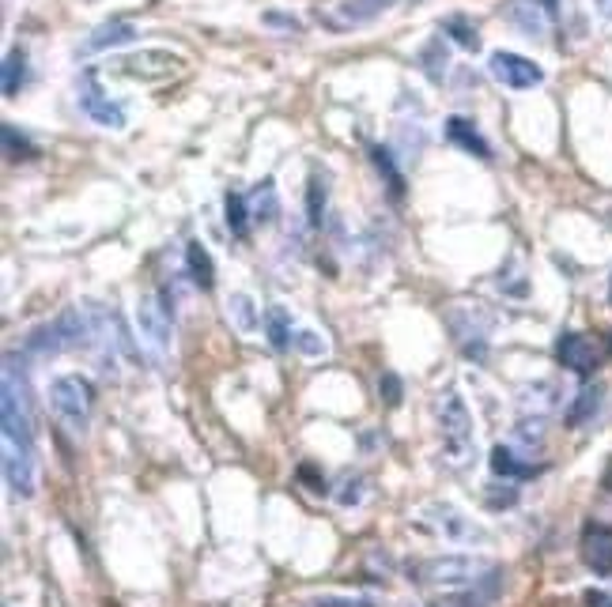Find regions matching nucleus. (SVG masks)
<instances>
[{
    "mask_svg": "<svg viewBox=\"0 0 612 607\" xmlns=\"http://www.w3.org/2000/svg\"><path fill=\"white\" fill-rule=\"evenodd\" d=\"M49 408L61 419V427H68L72 434H87V422H92V408H95V385L80 374L57 377L49 385Z\"/></svg>",
    "mask_w": 612,
    "mask_h": 607,
    "instance_id": "nucleus-1",
    "label": "nucleus"
},
{
    "mask_svg": "<svg viewBox=\"0 0 612 607\" xmlns=\"http://www.w3.org/2000/svg\"><path fill=\"white\" fill-rule=\"evenodd\" d=\"M439 438H442V449L454 464H465L476 449V438H473V415L465 408V400L458 393H442L439 396Z\"/></svg>",
    "mask_w": 612,
    "mask_h": 607,
    "instance_id": "nucleus-2",
    "label": "nucleus"
},
{
    "mask_svg": "<svg viewBox=\"0 0 612 607\" xmlns=\"http://www.w3.org/2000/svg\"><path fill=\"white\" fill-rule=\"evenodd\" d=\"M412 574H416V581H427V585L461 588V585H476L480 574H492V566L480 559H469V555H442V559L416 562Z\"/></svg>",
    "mask_w": 612,
    "mask_h": 607,
    "instance_id": "nucleus-3",
    "label": "nucleus"
},
{
    "mask_svg": "<svg viewBox=\"0 0 612 607\" xmlns=\"http://www.w3.org/2000/svg\"><path fill=\"white\" fill-rule=\"evenodd\" d=\"M424 521L435 532H442L446 540H454V543H484V528L473 517H465V513L458 506H450V502L424 506Z\"/></svg>",
    "mask_w": 612,
    "mask_h": 607,
    "instance_id": "nucleus-4",
    "label": "nucleus"
},
{
    "mask_svg": "<svg viewBox=\"0 0 612 607\" xmlns=\"http://www.w3.org/2000/svg\"><path fill=\"white\" fill-rule=\"evenodd\" d=\"M488 68H492V76H495L503 87H511V91H529V87H537V83L545 80L541 65H533L529 57H521V53H507V49L492 53V57H488Z\"/></svg>",
    "mask_w": 612,
    "mask_h": 607,
    "instance_id": "nucleus-5",
    "label": "nucleus"
},
{
    "mask_svg": "<svg viewBox=\"0 0 612 607\" xmlns=\"http://www.w3.org/2000/svg\"><path fill=\"white\" fill-rule=\"evenodd\" d=\"M389 8H393V0H337L329 12H318V20L333 30H352V27L374 23L378 15H386Z\"/></svg>",
    "mask_w": 612,
    "mask_h": 607,
    "instance_id": "nucleus-6",
    "label": "nucleus"
},
{
    "mask_svg": "<svg viewBox=\"0 0 612 607\" xmlns=\"http://www.w3.org/2000/svg\"><path fill=\"white\" fill-rule=\"evenodd\" d=\"M4 480H8L12 494L31 499L34 487H39V472H34V446H20V441L4 438Z\"/></svg>",
    "mask_w": 612,
    "mask_h": 607,
    "instance_id": "nucleus-7",
    "label": "nucleus"
},
{
    "mask_svg": "<svg viewBox=\"0 0 612 607\" xmlns=\"http://www.w3.org/2000/svg\"><path fill=\"white\" fill-rule=\"evenodd\" d=\"M170 317H174V309L159 306L155 299H140V306H136V333L155 355H163L170 347Z\"/></svg>",
    "mask_w": 612,
    "mask_h": 607,
    "instance_id": "nucleus-8",
    "label": "nucleus"
},
{
    "mask_svg": "<svg viewBox=\"0 0 612 607\" xmlns=\"http://www.w3.org/2000/svg\"><path fill=\"white\" fill-rule=\"evenodd\" d=\"M80 106L83 114L92 117L102 128H125V109L118 102H110V95H102L99 83H95V68L83 72V87H80Z\"/></svg>",
    "mask_w": 612,
    "mask_h": 607,
    "instance_id": "nucleus-9",
    "label": "nucleus"
},
{
    "mask_svg": "<svg viewBox=\"0 0 612 607\" xmlns=\"http://www.w3.org/2000/svg\"><path fill=\"white\" fill-rule=\"evenodd\" d=\"M182 65L174 53H163V49H144L136 57H125L121 61V72L129 80H167L170 72Z\"/></svg>",
    "mask_w": 612,
    "mask_h": 607,
    "instance_id": "nucleus-10",
    "label": "nucleus"
},
{
    "mask_svg": "<svg viewBox=\"0 0 612 607\" xmlns=\"http://www.w3.org/2000/svg\"><path fill=\"white\" fill-rule=\"evenodd\" d=\"M555 359L574 374H593L598 370V347H593L582 333H564L555 340Z\"/></svg>",
    "mask_w": 612,
    "mask_h": 607,
    "instance_id": "nucleus-11",
    "label": "nucleus"
},
{
    "mask_svg": "<svg viewBox=\"0 0 612 607\" xmlns=\"http://www.w3.org/2000/svg\"><path fill=\"white\" fill-rule=\"evenodd\" d=\"M582 559H586V566L593 569V574L608 577L612 574V532L590 528L582 536Z\"/></svg>",
    "mask_w": 612,
    "mask_h": 607,
    "instance_id": "nucleus-12",
    "label": "nucleus"
},
{
    "mask_svg": "<svg viewBox=\"0 0 612 607\" xmlns=\"http://www.w3.org/2000/svg\"><path fill=\"white\" fill-rule=\"evenodd\" d=\"M227 317H231V325H235L242 336H254L258 328H261V309H258L254 299H249V294H242V290L227 299Z\"/></svg>",
    "mask_w": 612,
    "mask_h": 607,
    "instance_id": "nucleus-13",
    "label": "nucleus"
},
{
    "mask_svg": "<svg viewBox=\"0 0 612 607\" xmlns=\"http://www.w3.org/2000/svg\"><path fill=\"white\" fill-rule=\"evenodd\" d=\"M446 136L454 140L458 147H465V152H473V155H480V159H492L488 140H484L465 117H450V121H446Z\"/></svg>",
    "mask_w": 612,
    "mask_h": 607,
    "instance_id": "nucleus-14",
    "label": "nucleus"
},
{
    "mask_svg": "<svg viewBox=\"0 0 612 607\" xmlns=\"http://www.w3.org/2000/svg\"><path fill=\"white\" fill-rule=\"evenodd\" d=\"M136 39V30H133V23H102L92 39L83 42V53H102V49H114V46H125V42H133Z\"/></svg>",
    "mask_w": 612,
    "mask_h": 607,
    "instance_id": "nucleus-15",
    "label": "nucleus"
},
{
    "mask_svg": "<svg viewBox=\"0 0 612 607\" xmlns=\"http://www.w3.org/2000/svg\"><path fill=\"white\" fill-rule=\"evenodd\" d=\"M186 264H189L193 283L201 287V290H212V283H215V268H212V256H208V249H205L201 242H189V249H186Z\"/></svg>",
    "mask_w": 612,
    "mask_h": 607,
    "instance_id": "nucleus-16",
    "label": "nucleus"
},
{
    "mask_svg": "<svg viewBox=\"0 0 612 607\" xmlns=\"http://www.w3.org/2000/svg\"><path fill=\"white\" fill-rule=\"evenodd\" d=\"M601 400H605V393L593 385V389H582L579 396H574V403H571V412H567V427H586V422L601 412Z\"/></svg>",
    "mask_w": 612,
    "mask_h": 607,
    "instance_id": "nucleus-17",
    "label": "nucleus"
},
{
    "mask_svg": "<svg viewBox=\"0 0 612 607\" xmlns=\"http://www.w3.org/2000/svg\"><path fill=\"white\" fill-rule=\"evenodd\" d=\"M280 212V200H276V186L273 181H261L254 189V200H249V215L258 219V223H273Z\"/></svg>",
    "mask_w": 612,
    "mask_h": 607,
    "instance_id": "nucleus-18",
    "label": "nucleus"
},
{
    "mask_svg": "<svg viewBox=\"0 0 612 607\" xmlns=\"http://www.w3.org/2000/svg\"><path fill=\"white\" fill-rule=\"evenodd\" d=\"M265 333H268V343H273L276 351H284V347L295 340L292 336V321H287V309L284 306H273L265 314Z\"/></svg>",
    "mask_w": 612,
    "mask_h": 607,
    "instance_id": "nucleus-19",
    "label": "nucleus"
},
{
    "mask_svg": "<svg viewBox=\"0 0 612 607\" xmlns=\"http://www.w3.org/2000/svg\"><path fill=\"white\" fill-rule=\"evenodd\" d=\"M492 472H495V475H507V480H526V475H533L537 468L521 464V461H518V456H514L511 449L495 446V449H492Z\"/></svg>",
    "mask_w": 612,
    "mask_h": 607,
    "instance_id": "nucleus-20",
    "label": "nucleus"
},
{
    "mask_svg": "<svg viewBox=\"0 0 612 607\" xmlns=\"http://www.w3.org/2000/svg\"><path fill=\"white\" fill-rule=\"evenodd\" d=\"M23 80H27V57H23V49H12L4 57V95L8 99L20 95Z\"/></svg>",
    "mask_w": 612,
    "mask_h": 607,
    "instance_id": "nucleus-21",
    "label": "nucleus"
},
{
    "mask_svg": "<svg viewBox=\"0 0 612 607\" xmlns=\"http://www.w3.org/2000/svg\"><path fill=\"white\" fill-rule=\"evenodd\" d=\"M511 20L529 34V39H541L545 34V23H541V15H537V8L529 4V0H514L511 4Z\"/></svg>",
    "mask_w": 612,
    "mask_h": 607,
    "instance_id": "nucleus-22",
    "label": "nucleus"
},
{
    "mask_svg": "<svg viewBox=\"0 0 612 607\" xmlns=\"http://www.w3.org/2000/svg\"><path fill=\"white\" fill-rule=\"evenodd\" d=\"M227 227L235 238H246V230H249V212L239 193H227Z\"/></svg>",
    "mask_w": 612,
    "mask_h": 607,
    "instance_id": "nucleus-23",
    "label": "nucleus"
},
{
    "mask_svg": "<svg viewBox=\"0 0 612 607\" xmlns=\"http://www.w3.org/2000/svg\"><path fill=\"white\" fill-rule=\"evenodd\" d=\"M306 215H310L314 227H321V215H326V181L318 174L310 178V189H306Z\"/></svg>",
    "mask_w": 612,
    "mask_h": 607,
    "instance_id": "nucleus-24",
    "label": "nucleus"
},
{
    "mask_svg": "<svg viewBox=\"0 0 612 607\" xmlns=\"http://www.w3.org/2000/svg\"><path fill=\"white\" fill-rule=\"evenodd\" d=\"M371 159H374V167L386 174V181H389V193H393V196H401V189H405V178H401V170H398V167H393V159H389V152H386V147H374V152H371Z\"/></svg>",
    "mask_w": 612,
    "mask_h": 607,
    "instance_id": "nucleus-25",
    "label": "nucleus"
},
{
    "mask_svg": "<svg viewBox=\"0 0 612 607\" xmlns=\"http://www.w3.org/2000/svg\"><path fill=\"white\" fill-rule=\"evenodd\" d=\"M514 438H518V441H526L529 449H533V446H541V441H545V419H521L518 427H514Z\"/></svg>",
    "mask_w": 612,
    "mask_h": 607,
    "instance_id": "nucleus-26",
    "label": "nucleus"
},
{
    "mask_svg": "<svg viewBox=\"0 0 612 607\" xmlns=\"http://www.w3.org/2000/svg\"><path fill=\"white\" fill-rule=\"evenodd\" d=\"M378 396H382V400L389 403V408H398L401 396H405L401 377H398V374H382V377H378Z\"/></svg>",
    "mask_w": 612,
    "mask_h": 607,
    "instance_id": "nucleus-27",
    "label": "nucleus"
},
{
    "mask_svg": "<svg viewBox=\"0 0 612 607\" xmlns=\"http://www.w3.org/2000/svg\"><path fill=\"white\" fill-rule=\"evenodd\" d=\"M4 152H8V159H31L34 147L15 133V125H4Z\"/></svg>",
    "mask_w": 612,
    "mask_h": 607,
    "instance_id": "nucleus-28",
    "label": "nucleus"
},
{
    "mask_svg": "<svg viewBox=\"0 0 612 607\" xmlns=\"http://www.w3.org/2000/svg\"><path fill=\"white\" fill-rule=\"evenodd\" d=\"M302 355H310V359H318V355H326V340H321L318 333H310V328H302V333H295V340H292Z\"/></svg>",
    "mask_w": 612,
    "mask_h": 607,
    "instance_id": "nucleus-29",
    "label": "nucleus"
},
{
    "mask_svg": "<svg viewBox=\"0 0 612 607\" xmlns=\"http://www.w3.org/2000/svg\"><path fill=\"white\" fill-rule=\"evenodd\" d=\"M446 30H454V39H458L461 46H469V49H476V46H480L476 27H469V23L461 20V15H454V20H446Z\"/></svg>",
    "mask_w": 612,
    "mask_h": 607,
    "instance_id": "nucleus-30",
    "label": "nucleus"
},
{
    "mask_svg": "<svg viewBox=\"0 0 612 607\" xmlns=\"http://www.w3.org/2000/svg\"><path fill=\"white\" fill-rule=\"evenodd\" d=\"M348 490H340V506H359L363 502V480H355V483H345Z\"/></svg>",
    "mask_w": 612,
    "mask_h": 607,
    "instance_id": "nucleus-31",
    "label": "nucleus"
},
{
    "mask_svg": "<svg viewBox=\"0 0 612 607\" xmlns=\"http://www.w3.org/2000/svg\"><path fill=\"white\" fill-rule=\"evenodd\" d=\"M514 502H518V490H514V487H511V490H492V494H488V506H492V509H499V506H514Z\"/></svg>",
    "mask_w": 612,
    "mask_h": 607,
    "instance_id": "nucleus-32",
    "label": "nucleus"
},
{
    "mask_svg": "<svg viewBox=\"0 0 612 607\" xmlns=\"http://www.w3.org/2000/svg\"><path fill=\"white\" fill-rule=\"evenodd\" d=\"M439 607H488V600H484V596H450Z\"/></svg>",
    "mask_w": 612,
    "mask_h": 607,
    "instance_id": "nucleus-33",
    "label": "nucleus"
},
{
    "mask_svg": "<svg viewBox=\"0 0 612 607\" xmlns=\"http://www.w3.org/2000/svg\"><path fill=\"white\" fill-rule=\"evenodd\" d=\"M299 475H302L306 483H310V490H314V494H326V480H318L310 464H302V468H299Z\"/></svg>",
    "mask_w": 612,
    "mask_h": 607,
    "instance_id": "nucleus-34",
    "label": "nucleus"
},
{
    "mask_svg": "<svg viewBox=\"0 0 612 607\" xmlns=\"http://www.w3.org/2000/svg\"><path fill=\"white\" fill-rule=\"evenodd\" d=\"M310 607H363V603H355V600H337V596H326V600H314Z\"/></svg>",
    "mask_w": 612,
    "mask_h": 607,
    "instance_id": "nucleus-35",
    "label": "nucleus"
},
{
    "mask_svg": "<svg viewBox=\"0 0 612 607\" xmlns=\"http://www.w3.org/2000/svg\"><path fill=\"white\" fill-rule=\"evenodd\" d=\"M586 603L590 607H612V596H605V593H586Z\"/></svg>",
    "mask_w": 612,
    "mask_h": 607,
    "instance_id": "nucleus-36",
    "label": "nucleus"
},
{
    "mask_svg": "<svg viewBox=\"0 0 612 607\" xmlns=\"http://www.w3.org/2000/svg\"><path fill=\"white\" fill-rule=\"evenodd\" d=\"M593 12H598L601 20H608V23H612V0H593Z\"/></svg>",
    "mask_w": 612,
    "mask_h": 607,
    "instance_id": "nucleus-37",
    "label": "nucleus"
},
{
    "mask_svg": "<svg viewBox=\"0 0 612 607\" xmlns=\"http://www.w3.org/2000/svg\"><path fill=\"white\" fill-rule=\"evenodd\" d=\"M605 487L612 490V461H608V468H605Z\"/></svg>",
    "mask_w": 612,
    "mask_h": 607,
    "instance_id": "nucleus-38",
    "label": "nucleus"
},
{
    "mask_svg": "<svg viewBox=\"0 0 612 607\" xmlns=\"http://www.w3.org/2000/svg\"><path fill=\"white\" fill-rule=\"evenodd\" d=\"M541 8L545 12H555V0H541Z\"/></svg>",
    "mask_w": 612,
    "mask_h": 607,
    "instance_id": "nucleus-39",
    "label": "nucleus"
},
{
    "mask_svg": "<svg viewBox=\"0 0 612 607\" xmlns=\"http://www.w3.org/2000/svg\"><path fill=\"white\" fill-rule=\"evenodd\" d=\"M608 302H612V280H608Z\"/></svg>",
    "mask_w": 612,
    "mask_h": 607,
    "instance_id": "nucleus-40",
    "label": "nucleus"
}]
</instances>
